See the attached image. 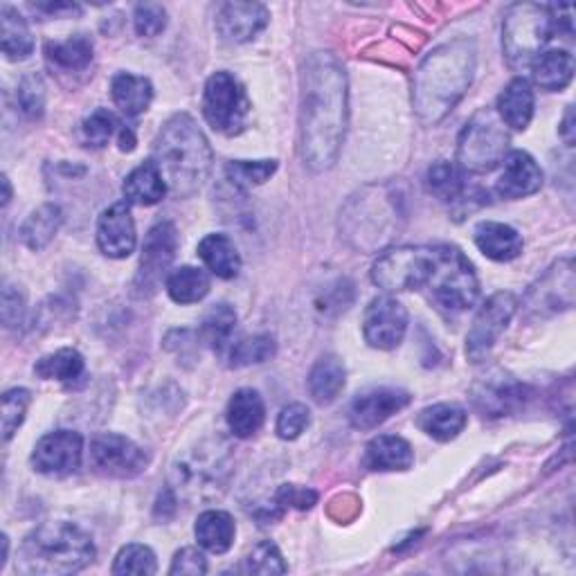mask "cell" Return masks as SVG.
<instances>
[{"instance_id": "cell-1", "label": "cell", "mask_w": 576, "mask_h": 576, "mask_svg": "<svg viewBox=\"0 0 576 576\" xmlns=\"http://www.w3.org/2000/svg\"><path fill=\"white\" fill-rule=\"evenodd\" d=\"M350 86L343 63L331 52H314L302 68L299 95V151L311 172L331 169L341 156Z\"/></svg>"}, {"instance_id": "cell-2", "label": "cell", "mask_w": 576, "mask_h": 576, "mask_svg": "<svg viewBox=\"0 0 576 576\" xmlns=\"http://www.w3.org/2000/svg\"><path fill=\"white\" fill-rule=\"evenodd\" d=\"M478 50L468 39L434 48L417 68L413 107L424 124L442 122L466 95L476 77Z\"/></svg>"}, {"instance_id": "cell-3", "label": "cell", "mask_w": 576, "mask_h": 576, "mask_svg": "<svg viewBox=\"0 0 576 576\" xmlns=\"http://www.w3.org/2000/svg\"><path fill=\"white\" fill-rule=\"evenodd\" d=\"M212 147L206 133L187 113L167 120L154 143V162L179 198L198 194L212 172Z\"/></svg>"}, {"instance_id": "cell-4", "label": "cell", "mask_w": 576, "mask_h": 576, "mask_svg": "<svg viewBox=\"0 0 576 576\" xmlns=\"http://www.w3.org/2000/svg\"><path fill=\"white\" fill-rule=\"evenodd\" d=\"M95 561L93 538L73 523H46L29 531L16 559L23 574H75Z\"/></svg>"}, {"instance_id": "cell-5", "label": "cell", "mask_w": 576, "mask_h": 576, "mask_svg": "<svg viewBox=\"0 0 576 576\" xmlns=\"http://www.w3.org/2000/svg\"><path fill=\"white\" fill-rule=\"evenodd\" d=\"M399 219V198L388 187H365L341 212V230L354 248L375 253L394 240Z\"/></svg>"}, {"instance_id": "cell-6", "label": "cell", "mask_w": 576, "mask_h": 576, "mask_svg": "<svg viewBox=\"0 0 576 576\" xmlns=\"http://www.w3.org/2000/svg\"><path fill=\"white\" fill-rule=\"evenodd\" d=\"M230 473V449L223 442H203L174 462L172 491L187 500L215 498L225 489Z\"/></svg>"}, {"instance_id": "cell-7", "label": "cell", "mask_w": 576, "mask_h": 576, "mask_svg": "<svg viewBox=\"0 0 576 576\" xmlns=\"http://www.w3.org/2000/svg\"><path fill=\"white\" fill-rule=\"evenodd\" d=\"M556 34L548 5L518 3L504 16L502 48L514 71H525Z\"/></svg>"}, {"instance_id": "cell-8", "label": "cell", "mask_w": 576, "mask_h": 576, "mask_svg": "<svg viewBox=\"0 0 576 576\" xmlns=\"http://www.w3.org/2000/svg\"><path fill=\"white\" fill-rule=\"evenodd\" d=\"M510 154V131L493 109H480L459 133L457 167L468 174H489Z\"/></svg>"}, {"instance_id": "cell-9", "label": "cell", "mask_w": 576, "mask_h": 576, "mask_svg": "<svg viewBox=\"0 0 576 576\" xmlns=\"http://www.w3.org/2000/svg\"><path fill=\"white\" fill-rule=\"evenodd\" d=\"M426 289L439 307L451 314L468 311L480 297V282L473 264L453 246H437V264Z\"/></svg>"}, {"instance_id": "cell-10", "label": "cell", "mask_w": 576, "mask_h": 576, "mask_svg": "<svg viewBox=\"0 0 576 576\" xmlns=\"http://www.w3.org/2000/svg\"><path fill=\"white\" fill-rule=\"evenodd\" d=\"M437 264V246H401L371 266V282L388 293L426 289Z\"/></svg>"}, {"instance_id": "cell-11", "label": "cell", "mask_w": 576, "mask_h": 576, "mask_svg": "<svg viewBox=\"0 0 576 576\" xmlns=\"http://www.w3.org/2000/svg\"><path fill=\"white\" fill-rule=\"evenodd\" d=\"M248 113L250 99L240 79L225 71L215 73L208 79L206 90H203V115H206V122L223 135H234L244 128Z\"/></svg>"}, {"instance_id": "cell-12", "label": "cell", "mask_w": 576, "mask_h": 576, "mask_svg": "<svg viewBox=\"0 0 576 576\" xmlns=\"http://www.w3.org/2000/svg\"><path fill=\"white\" fill-rule=\"evenodd\" d=\"M179 250V232L172 221H158L149 232L143 244L140 268L135 275V293L140 297H151L162 280L169 278V268H172Z\"/></svg>"}, {"instance_id": "cell-13", "label": "cell", "mask_w": 576, "mask_h": 576, "mask_svg": "<svg viewBox=\"0 0 576 576\" xmlns=\"http://www.w3.org/2000/svg\"><path fill=\"white\" fill-rule=\"evenodd\" d=\"M516 309L518 299L510 291H500L482 304L466 338V356L473 363H482L491 354L498 338L510 327Z\"/></svg>"}, {"instance_id": "cell-14", "label": "cell", "mask_w": 576, "mask_h": 576, "mask_svg": "<svg viewBox=\"0 0 576 576\" xmlns=\"http://www.w3.org/2000/svg\"><path fill=\"white\" fill-rule=\"evenodd\" d=\"M90 464L107 478L131 480L138 478L149 466V455L131 442L128 437L105 432L97 434L90 444Z\"/></svg>"}, {"instance_id": "cell-15", "label": "cell", "mask_w": 576, "mask_h": 576, "mask_svg": "<svg viewBox=\"0 0 576 576\" xmlns=\"http://www.w3.org/2000/svg\"><path fill=\"white\" fill-rule=\"evenodd\" d=\"M84 439L73 430H57L44 434L32 453V466L41 476L65 478L82 464Z\"/></svg>"}, {"instance_id": "cell-16", "label": "cell", "mask_w": 576, "mask_h": 576, "mask_svg": "<svg viewBox=\"0 0 576 576\" xmlns=\"http://www.w3.org/2000/svg\"><path fill=\"white\" fill-rule=\"evenodd\" d=\"M408 331V311L390 295H381L369 302L363 318L365 341L375 350H394L403 343Z\"/></svg>"}, {"instance_id": "cell-17", "label": "cell", "mask_w": 576, "mask_h": 576, "mask_svg": "<svg viewBox=\"0 0 576 576\" xmlns=\"http://www.w3.org/2000/svg\"><path fill=\"white\" fill-rule=\"evenodd\" d=\"M473 405L482 417H506L520 410L527 401V388L504 371H491L470 392Z\"/></svg>"}, {"instance_id": "cell-18", "label": "cell", "mask_w": 576, "mask_h": 576, "mask_svg": "<svg viewBox=\"0 0 576 576\" xmlns=\"http://www.w3.org/2000/svg\"><path fill=\"white\" fill-rule=\"evenodd\" d=\"M410 394L399 388H375L354 399L350 421L356 430H371L385 424L392 415L401 413L410 403Z\"/></svg>"}, {"instance_id": "cell-19", "label": "cell", "mask_w": 576, "mask_h": 576, "mask_svg": "<svg viewBox=\"0 0 576 576\" xmlns=\"http://www.w3.org/2000/svg\"><path fill=\"white\" fill-rule=\"evenodd\" d=\"M529 309L548 316L572 309L574 304V264L572 259L559 261L550 273L529 291Z\"/></svg>"}, {"instance_id": "cell-20", "label": "cell", "mask_w": 576, "mask_h": 576, "mask_svg": "<svg viewBox=\"0 0 576 576\" xmlns=\"http://www.w3.org/2000/svg\"><path fill=\"white\" fill-rule=\"evenodd\" d=\"M138 236H135V223L126 203H115V206L101 212L97 221V246L111 259H124L135 250Z\"/></svg>"}, {"instance_id": "cell-21", "label": "cell", "mask_w": 576, "mask_h": 576, "mask_svg": "<svg viewBox=\"0 0 576 576\" xmlns=\"http://www.w3.org/2000/svg\"><path fill=\"white\" fill-rule=\"evenodd\" d=\"M268 10L259 3H225L217 14V32L228 44H248L268 25Z\"/></svg>"}, {"instance_id": "cell-22", "label": "cell", "mask_w": 576, "mask_h": 576, "mask_svg": "<svg viewBox=\"0 0 576 576\" xmlns=\"http://www.w3.org/2000/svg\"><path fill=\"white\" fill-rule=\"evenodd\" d=\"M543 187V169L527 154V151H512L504 158V169L498 179V194L502 198L518 200L525 196L536 194Z\"/></svg>"}, {"instance_id": "cell-23", "label": "cell", "mask_w": 576, "mask_h": 576, "mask_svg": "<svg viewBox=\"0 0 576 576\" xmlns=\"http://www.w3.org/2000/svg\"><path fill=\"white\" fill-rule=\"evenodd\" d=\"M363 464L369 470H381V473L408 470L415 464V451L403 437L381 434L367 444Z\"/></svg>"}, {"instance_id": "cell-24", "label": "cell", "mask_w": 576, "mask_h": 576, "mask_svg": "<svg viewBox=\"0 0 576 576\" xmlns=\"http://www.w3.org/2000/svg\"><path fill=\"white\" fill-rule=\"evenodd\" d=\"M228 426L234 437L248 439L259 432L266 419V405L259 392L244 388L240 392H234V396L228 403Z\"/></svg>"}, {"instance_id": "cell-25", "label": "cell", "mask_w": 576, "mask_h": 576, "mask_svg": "<svg viewBox=\"0 0 576 576\" xmlns=\"http://www.w3.org/2000/svg\"><path fill=\"white\" fill-rule=\"evenodd\" d=\"M476 246L493 261H512L523 253V236L506 223L485 221L476 228Z\"/></svg>"}, {"instance_id": "cell-26", "label": "cell", "mask_w": 576, "mask_h": 576, "mask_svg": "<svg viewBox=\"0 0 576 576\" xmlns=\"http://www.w3.org/2000/svg\"><path fill=\"white\" fill-rule=\"evenodd\" d=\"M46 59L57 73L79 75L93 63V41L86 34H75L65 41L46 44Z\"/></svg>"}, {"instance_id": "cell-27", "label": "cell", "mask_w": 576, "mask_h": 576, "mask_svg": "<svg viewBox=\"0 0 576 576\" xmlns=\"http://www.w3.org/2000/svg\"><path fill=\"white\" fill-rule=\"evenodd\" d=\"M504 126L525 131L534 118V90L525 77H516L498 97V111Z\"/></svg>"}, {"instance_id": "cell-28", "label": "cell", "mask_w": 576, "mask_h": 576, "mask_svg": "<svg viewBox=\"0 0 576 576\" xmlns=\"http://www.w3.org/2000/svg\"><path fill=\"white\" fill-rule=\"evenodd\" d=\"M167 189L169 187H167L160 169L154 160H147L140 167H135L122 185L124 198L128 203H135V206H143V208H149V206H156V203H160L162 196L167 194Z\"/></svg>"}, {"instance_id": "cell-29", "label": "cell", "mask_w": 576, "mask_h": 576, "mask_svg": "<svg viewBox=\"0 0 576 576\" xmlns=\"http://www.w3.org/2000/svg\"><path fill=\"white\" fill-rule=\"evenodd\" d=\"M111 97H113V105L126 118H138L151 105L154 86L147 77H138L133 73H118L111 82Z\"/></svg>"}, {"instance_id": "cell-30", "label": "cell", "mask_w": 576, "mask_h": 576, "mask_svg": "<svg viewBox=\"0 0 576 576\" xmlns=\"http://www.w3.org/2000/svg\"><path fill=\"white\" fill-rule=\"evenodd\" d=\"M194 534H196L198 546L206 552L225 554L232 548V543H234L236 525H234V518L228 512L210 510V512H203L198 516Z\"/></svg>"}, {"instance_id": "cell-31", "label": "cell", "mask_w": 576, "mask_h": 576, "mask_svg": "<svg viewBox=\"0 0 576 576\" xmlns=\"http://www.w3.org/2000/svg\"><path fill=\"white\" fill-rule=\"evenodd\" d=\"M468 415L464 408L455 403H437L426 408L419 419L417 426L437 442H451L455 439L464 428H466Z\"/></svg>"}, {"instance_id": "cell-32", "label": "cell", "mask_w": 576, "mask_h": 576, "mask_svg": "<svg viewBox=\"0 0 576 576\" xmlns=\"http://www.w3.org/2000/svg\"><path fill=\"white\" fill-rule=\"evenodd\" d=\"M198 257L210 268V273L221 280H232L242 270L240 250H236V246L225 234H208L198 244Z\"/></svg>"}, {"instance_id": "cell-33", "label": "cell", "mask_w": 576, "mask_h": 576, "mask_svg": "<svg viewBox=\"0 0 576 576\" xmlns=\"http://www.w3.org/2000/svg\"><path fill=\"white\" fill-rule=\"evenodd\" d=\"M534 84L543 90H563L574 77V57L567 50H548L529 65Z\"/></svg>"}, {"instance_id": "cell-34", "label": "cell", "mask_w": 576, "mask_h": 576, "mask_svg": "<svg viewBox=\"0 0 576 576\" xmlns=\"http://www.w3.org/2000/svg\"><path fill=\"white\" fill-rule=\"evenodd\" d=\"M63 223V212L54 203H46V206L34 210L21 225V240L29 250H44L59 232Z\"/></svg>"}, {"instance_id": "cell-35", "label": "cell", "mask_w": 576, "mask_h": 576, "mask_svg": "<svg viewBox=\"0 0 576 576\" xmlns=\"http://www.w3.org/2000/svg\"><path fill=\"white\" fill-rule=\"evenodd\" d=\"M345 365L338 356H322L309 375V392L316 403L329 405L345 388Z\"/></svg>"}, {"instance_id": "cell-36", "label": "cell", "mask_w": 576, "mask_h": 576, "mask_svg": "<svg viewBox=\"0 0 576 576\" xmlns=\"http://www.w3.org/2000/svg\"><path fill=\"white\" fill-rule=\"evenodd\" d=\"M34 375L44 381H59V383H75L84 377V356L73 350L63 347L54 354H48L34 365Z\"/></svg>"}, {"instance_id": "cell-37", "label": "cell", "mask_w": 576, "mask_h": 576, "mask_svg": "<svg viewBox=\"0 0 576 576\" xmlns=\"http://www.w3.org/2000/svg\"><path fill=\"white\" fill-rule=\"evenodd\" d=\"M0 27H3V54L10 61L27 59L34 50V39L25 19L12 5L0 8Z\"/></svg>"}, {"instance_id": "cell-38", "label": "cell", "mask_w": 576, "mask_h": 576, "mask_svg": "<svg viewBox=\"0 0 576 576\" xmlns=\"http://www.w3.org/2000/svg\"><path fill=\"white\" fill-rule=\"evenodd\" d=\"M167 293L176 304H194L210 293V278L206 270L181 266L167 278Z\"/></svg>"}, {"instance_id": "cell-39", "label": "cell", "mask_w": 576, "mask_h": 576, "mask_svg": "<svg viewBox=\"0 0 576 576\" xmlns=\"http://www.w3.org/2000/svg\"><path fill=\"white\" fill-rule=\"evenodd\" d=\"M236 329V311L230 307V304H212L210 311L203 316L200 322V338L203 343H208L215 352H223L230 341L232 333Z\"/></svg>"}, {"instance_id": "cell-40", "label": "cell", "mask_w": 576, "mask_h": 576, "mask_svg": "<svg viewBox=\"0 0 576 576\" xmlns=\"http://www.w3.org/2000/svg\"><path fill=\"white\" fill-rule=\"evenodd\" d=\"M428 187L444 203H457L466 196L462 169L449 160H439L428 169Z\"/></svg>"}, {"instance_id": "cell-41", "label": "cell", "mask_w": 576, "mask_h": 576, "mask_svg": "<svg viewBox=\"0 0 576 576\" xmlns=\"http://www.w3.org/2000/svg\"><path fill=\"white\" fill-rule=\"evenodd\" d=\"M278 345L275 338L270 333H255L248 338H242L240 343L230 347V367H248V365H261L275 356Z\"/></svg>"}, {"instance_id": "cell-42", "label": "cell", "mask_w": 576, "mask_h": 576, "mask_svg": "<svg viewBox=\"0 0 576 576\" xmlns=\"http://www.w3.org/2000/svg\"><path fill=\"white\" fill-rule=\"evenodd\" d=\"M275 172L278 160H230L225 164L228 181L240 189L264 185Z\"/></svg>"}, {"instance_id": "cell-43", "label": "cell", "mask_w": 576, "mask_h": 576, "mask_svg": "<svg viewBox=\"0 0 576 576\" xmlns=\"http://www.w3.org/2000/svg\"><path fill=\"white\" fill-rule=\"evenodd\" d=\"M158 572V561L156 554L140 543H131L122 548L115 556L113 563V574H140V576H151Z\"/></svg>"}, {"instance_id": "cell-44", "label": "cell", "mask_w": 576, "mask_h": 576, "mask_svg": "<svg viewBox=\"0 0 576 576\" xmlns=\"http://www.w3.org/2000/svg\"><path fill=\"white\" fill-rule=\"evenodd\" d=\"M118 126H120V122H118V118L109 109H97V111H93L84 120V124H82L84 145L86 147H93V149L107 147L109 140L113 138V133L118 131Z\"/></svg>"}, {"instance_id": "cell-45", "label": "cell", "mask_w": 576, "mask_h": 576, "mask_svg": "<svg viewBox=\"0 0 576 576\" xmlns=\"http://www.w3.org/2000/svg\"><path fill=\"white\" fill-rule=\"evenodd\" d=\"M242 569L248 574H284L286 563L282 559L280 548L275 543H270V540H264V543H259L246 556Z\"/></svg>"}, {"instance_id": "cell-46", "label": "cell", "mask_w": 576, "mask_h": 576, "mask_svg": "<svg viewBox=\"0 0 576 576\" xmlns=\"http://www.w3.org/2000/svg\"><path fill=\"white\" fill-rule=\"evenodd\" d=\"M19 107L21 111L37 120L44 115V109H46V82L41 75L32 73V75H25L19 84Z\"/></svg>"}, {"instance_id": "cell-47", "label": "cell", "mask_w": 576, "mask_h": 576, "mask_svg": "<svg viewBox=\"0 0 576 576\" xmlns=\"http://www.w3.org/2000/svg\"><path fill=\"white\" fill-rule=\"evenodd\" d=\"M29 401H32L29 390L16 388V390L5 392V396H3V442L5 444L14 437V432L21 428V424L25 419V413L29 408Z\"/></svg>"}, {"instance_id": "cell-48", "label": "cell", "mask_w": 576, "mask_h": 576, "mask_svg": "<svg viewBox=\"0 0 576 576\" xmlns=\"http://www.w3.org/2000/svg\"><path fill=\"white\" fill-rule=\"evenodd\" d=\"M352 302H354V284L350 280H338L333 286L324 289V293L316 299V307L324 316H338L341 311H347Z\"/></svg>"}, {"instance_id": "cell-49", "label": "cell", "mask_w": 576, "mask_h": 576, "mask_svg": "<svg viewBox=\"0 0 576 576\" xmlns=\"http://www.w3.org/2000/svg\"><path fill=\"white\" fill-rule=\"evenodd\" d=\"M311 424V413L307 405L302 403H291L286 405V408H282L280 417H278V434L282 439H286V442H293V439H297L304 430L309 428Z\"/></svg>"}, {"instance_id": "cell-50", "label": "cell", "mask_w": 576, "mask_h": 576, "mask_svg": "<svg viewBox=\"0 0 576 576\" xmlns=\"http://www.w3.org/2000/svg\"><path fill=\"white\" fill-rule=\"evenodd\" d=\"M133 25L140 37H158L167 27V10L158 3H143L135 8Z\"/></svg>"}, {"instance_id": "cell-51", "label": "cell", "mask_w": 576, "mask_h": 576, "mask_svg": "<svg viewBox=\"0 0 576 576\" xmlns=\"http://www.w3.org/2000/svg\"><path fill=\"white\" fill-rule=\"evenodd\" d=\"M0 316H3V324L8 329L21 327L25 320V295L19 286L5 284L3 289V307H0Z\"/></svg>"}, {"instance_id": "cell-52", "label": "cell", "mask_w": 576, "mask_h": 576, "mask_svg": "<svg viewBox=\"0 0 576 576\" xmlns=\"http://www.w3.org/2000/svg\"><path fill=\"white\" fill-rule=\"evenodd\" d=\"M318 502V493L307 487H297V485H284L275 493V504L278 506H293V510H311V506Z\"/></svg>"}, {"instance_id": "cell-53", "label": "cell", "mask_w": 576, "mask_h": 576, "mask_svg": "<svg viewBox=\"0 0 576 576\" xmlns=\"http://www.w3.org/2000/svg\"><path fill=\"white\" fill-rule=\"evenodd\" d=\"M206 572H208V561L196 548H185V550L176 552L172 567H169V574L196 576V574H206Z\"/></svg>"}, {"instance_id": "cell-54", "label": "cell", "mask_w": 576, "mask_h": 576, "mask_svg": "<svg viewBox=\"0 0 576 576\" xmlns=\"http://www.w3.org/2000/svg\"><path fill=\"white\" fill-rule=\"evenodd\" d=\"M39 12H46L48 16H63V14H79L82 8L75 5V3H39L34 5Z\"/></svg>"}, {"instance_id": "cell-55", "label": "cell", "mask_w": 576, "mask_h": 576, "mask_svg": "<svg viewBox=\"0 0 576 576\" xmlns=\"http://www.w3.org/2000/svg\"><path fill=\"white\" fill-rule=\"evenodd\" d=\"M574 135H576V126H574V107H567L563 124H561V138L572 147L574 145Z\"/></svg>"}, {"instance_id": "cell-56", "label": "cell", "mask_w": 576, "mask_h": 576, "mask_svg": "<svg viewBox=\"0 0 576 576\" xmlns=\"http://www.w3.org/2000/svg\"><path fill=\"white\" fill-rule=\"evenodd\" d=\"M118 143H120V149H122V151H133V149H135V133H133L128 126L120 128V138H118Z\"/></svg>"}, {"instance_id": "cell-57", "label": "cell", "mask_w": 576, "mask_h": 576, "mask_svg": "<svg viewBox=\"0 0 576 576\" xmlns=\"http://www.w3.org/2000/svg\"><path fill=\"white\" fill-rule=\"evenodd\" d=\"M3 189H5V194H3V206H8L10 198H12V187H10V179L8 176H3Z\"/></svg>"}, {"instance_id": "cell-58", "label": "cell", "mask_w": 576, "mask_h": 576, "mask_svg": "<svg viewBox=\"0 0 576 576\" xmlns=\"http://www.w3.org/2000/svg\"><path fill=\"white\" fill-rule=\"evenodd\" d=\"M8 552H10V540H8V536H3V556H0V567H5Z\"/></svg>"}]
</instances>
